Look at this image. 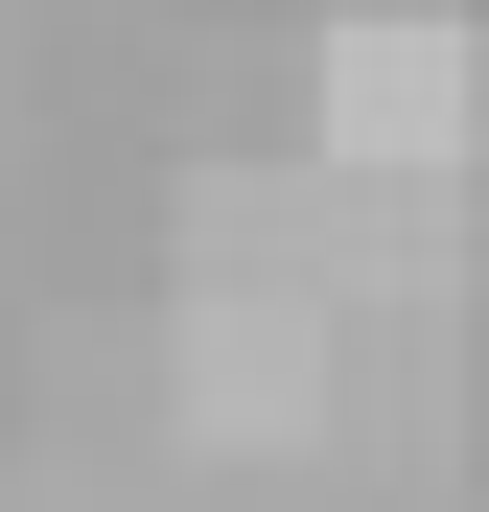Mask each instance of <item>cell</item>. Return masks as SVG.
Listing matches in <instances>:
<instances>
[{"label": "cell", "mask_w": 489, "mask_h": 512, "mask_svg": "<svg viewBox=\"0 0 489 512\" xmlns=\"http://www.w3.org/2000/svg\"><path fill=\"white\" fill-rule=\"evenodd\" d=\"M326 94H350V140H373V163H420V140H443V94H466V47H443V24H350V47H326Z\"/></svg>", "instance_id": "cell-1"}]
</instances>
